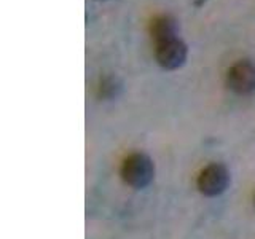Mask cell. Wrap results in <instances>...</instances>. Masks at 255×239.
Wrapping results in <instances>:
<instances>
[{"label": "cell", "mask_w": 255, "mask_h": 239, "mask_svg": "<svg viewBox=\"0 0 255 239\" xmlns=\"http://www.w3.org/2000/svg\"><path fill=\"white\" fill-rule=\"evenodd\" d=\"M122 177L132 188H145L155 177V164L145 153H132L123 161Z\"/></svg>", "instance_id": "6da1fadb"}, {"label": "cell", "mask_w": 255, "mask_h": 239, "mask_svg": "<svg viewBox=\"0 0 255 239\" xmlns=\"http://www.w3.org/2000/svg\"><path fill=\"white\" fill-rule=\"evenodd\" d=\"M230 183V172L223 164L212 163L198 175V188L204 196H219Z\"/></svg>", "instance_id": "7a4b0ae2"}, {"label": "cell", "mask_w": 255, "mask_h": 239, "mask_svg": "<svg viewBox=\"0 0 255 239\" xmlns=\"http://www.w3.org/2000/svg\"><path fill=\"white\" fill-rule=\"evenodd\" d=\"M155 58L163 69L175 70L182 67L187 61V45L177 37L164 40L161 43H156Z\"/></svg>", "instance_id": "3957f363"}, {"label": "cell", "mask_w": 255, "mask_h": 239, "mask_svg": "<svg viewBox=\"0 0 255 239\" xmlns=\"http://www.w3.org/2000/svg\"><path fill=\"white\" fill-rule=\"evenodd\" d=\"M227 85L238 94H249L255 91V64L251 61H239L227 72Z\"/></svg>", "instance_id": "277c9868"}, {"label": "cell", "mask_w": 255, "mask_h": 239, "mask_svg": "<svg viewBox=\"0 0 255 239\" xmlns=\"http://www.w3.org/2000/svg\"><path fill=\"white\" fill-rule=\"evenodd\" d=\"M150 32L151 37H153L155 43H161L164 40H171L175 38V32H177V24L172 16H158L150 24Z\"/></svg>", "instance_id": "5b68a950"}, {"label": "cell", "mask_w": 255, "mask_h": 239, "mask_svg": "<svg viewBox=\"0 0 255 239\" xmlns=\"http://www.w3.org/2000/svg\"><path fill=\"white\" fill-rule=\"evenodd\" d=\"M117 90H120V86L117 85L115 78H107L106 82H102L101 85V93L106 96V98H112L114 94H117Z\"/></svg>", "instance_id": "8992f818"}, {"label": "cell", "mask_w": 255, "mask_h": 239, "mask_svg": "<svg viewBox=\"0 0 255 239\" xmlns=\"http://www.w3.org/2000/svg\"><path fill=\"white\" fill-rule=\"evenodd\" d=\"M254 204H255V198H254Z\"/></svg>", "instance_id": "52a82bcc"}]
</instances>
